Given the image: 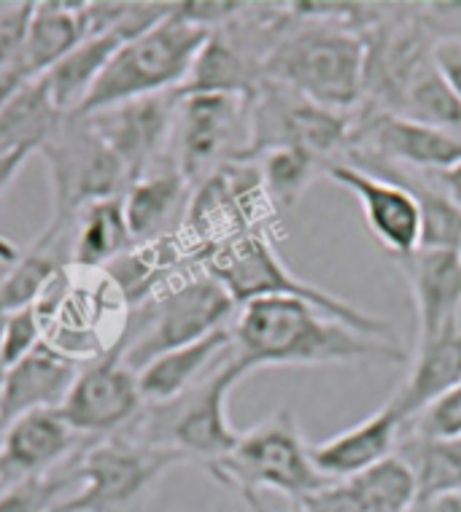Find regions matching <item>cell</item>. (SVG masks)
Wrapping results in <instances>:
<instances>
[{
    "label": "cell",
    "mask_w": 461,
    "mask_h": 512,
    "mask_svg": "<svg viewBox=\"0 0 461 512\" xmlns=\"http://www.w3.org/2000/svg\"><path fill=\"white\" fill-rule=\"evenodd\" d=\"M232 348L251 372L259 367L319 364H405L397 337L362 335L297 297H259L240 305Z\"/></svg>",
    "instance_id": "6da1fadb"
},
{
    "label": "cell",
    "mask_w": 461,
    "mask_h": 512,
    "mask_svg": "<svg viewBox=\"0 0 461 512\" xmlns=\"http://www.w3.org/2000/svg\"><path fill=\"white\" fill-rule=\"evenodd\" d=\"M289 9L265 62V79L284 84L329 111L351 114L362 103L367 84L364 30L308 14L297 9V3Z\"/></svg>",
    "instance_id": "7a4b0ae2"
},
{
    "label": "cell",
    "mask_w": 461,
    "mask_h": 512,
    "mask_svg": "<svg viewBox=\"0 0 461 512\" xmlns=\"http://www.w3.org/2000/svg\"><path fill=\"white\" fill-rule=\"evenodd\" d=\"M208 36L211 30L178 17L173 3V11L162 22L116 49L95 87L89 89L79 114L87 116L127 100L178 92L187 84Z\"/></svg>",
    "instance_id": "3957f363"
},
{
    "label": "cell",
    "mask_w": 461,
    "mask_h": 512,
    "mask_svg": "<svg viewBox=\"0 0 461 512\" xmlns=\"http://www.w3.org/2000/svg\"><path fill=\"white\" fill-rule=\"evenodd\" d=\"M249 372V367L240 362L232 348L230 359L216 364L181 397L165 405H143L141 415L125 432L149 445L178 451L187 461L200 459L211 464V461L224 459L227 453L235 451L243 434L230 424L227 402H230L232 389Z\"/></svg>",
    "instance_id": "277c9868"
},
{
    "label": "cell",
    "mask_w": 461,
    "mask_h": 512,
    "mask_svg": "<svg viewBox=\"0 0 461 512\" xmlns=\"http://www.w3.org/2000/svg\"><path fill=\"white\" fill-rule=\"evenodd\" d=\"M203 267L205 273L216 278L230 292L238 308L251 300H259V297H297V300L311 302L327 316L343 321L346 327L356 329L362 335L394 337V329L383 318L364 313L332 292H324L319 286L297 278L281 262V256L275 254L265 232L243 235V238L213 248L203 256Z\"/></svg>",
    "instance_id": "5b68a950"
},
{
    "label": "cell",
    "mask_w": 461,
    "mask_h": 512,
    "mask_svg": "<svg viewBox=\"0 0 461 512\" xmlns=\"http://www.w3.org/2000/svg\"><path fill=\"white\" fill-rule=\"evenodd\" d=\"M205 467L222 486L238 491L246 502L259 499V491H275L297 502L329 483L313 467L311 445L302 437L294 413L286 407L240 434L235 451Z\"/></svg>",
    "instance_id": "8992f818"
},
{
    "label": "cell",
    "mask_w": 461,
    "mask_h": 512,
    "mask_svg": "<svg viewBox=\"0 0 461 512\" xmlns=\"http://www.w3.org/2000/svg\"><path fill=\"white\" fill-rule=\"evenodd\" d=\"M184 461L178 451L149 445L130 432L111 434L81 453L73 467L79 491L57 499L49 512H138L154 483Z\"/></svg>",
    "instance_id": "52a82bcc"
},
{
    "label": "cell",
    "mask_w": 461,
    "mask_h": 512,
    "mask_svg": "<svg viewBox=\"0 0 461 512\" xmlns=\"http://www.w3.org/2000/svg\"><path fill=\"white\" fill-rule=\"evenodd\" d=\"M249 154L251 98L230 92L181 95L168 159L192 189L230 162H249Z\"/></svg>",
    "instance_id": "ba28073f"
},
{
    "label": "cell",
    "mask_w": 461,
    "mask_h": 512,
    "mask_svg": "<svg viewBox=\"0 0 461 512\" xmlns=\"http://www.w3.org/2000/svg\"><path fill=\"white\" fill-rule=\"evenodd\" d=\"M41 154L52 178L54 205L49 221L54 224H73L81 208L108 197H122L130 186L125 165L95 133L87 116H65L41 146Z\"/></svg>",
    "instance_id": "9c48e42d"
},
{
    "label": "cell",
    "mask_w": 461,
    "mask_h": 512,
    "mask_svg": "<svg viewBox=\"0 0 461 512\" xmlns=\"http://www.w3.org/2000/svg\"><path fill=\"white\" fill-rule=\"evenodd\" d=\"M235 310L238 305L230 292L203 270L157 294L151 300V313L141 318L138 332L119 345L116 354L130 370L138 372L151 359L224 329Z\"/></svg>",
    "instance_id": "30bf717a"
},
{
    "label": "cell",
    "mask_w": 461,
    "mask_h": 512,
    "mask_svg": "<svg viewBox=\"0 0 461 512\" xmlns=\"http://www.w3.org/2000/svg\"><path fill=\"white\" fill-rule=\"evenodd\" d=\"M354 114H340L302 98L300 92L262 79L251 95V154L275 146H292L308 151L327 168L329 162L343 159L351 146Z\"/></svg>",
    "instance_id": "8fae6325"
},
{
    "label": "cell",
    "mask_w": 461,
    "mask_h": 512,
    "mask_svg": "<svg viewBox=\"0 0 461 512\" xmlns=\"http://www.w3.org/2000/svg\"><path fill=\"white\" fill-rule=\"evenodd\" d=\"M273 200L254 162H230L192 189L184 227L203 259L208 251L243 235L262 232Z\"/></svg>",
    "instance_id": "7c38bea8"
},
{
    "label": "cell",
    "mask_w": 461,
    "mask_h": 512,
    "mask_svg": "<svg viewBox=\"0 0 461 512\" xmlns=\"http://www.w3.org/2000/svg\"><path fill=\"white\" fill-rule=\"evenodd\" d=\"M178 100V92H165L87 114L95 133L125 165L130 184L157 170L160 162L168 159Z\"/></svg>",
    "instance_id": "4fadbf2b"
},
{
    "label": "cell",
    "mask_w": 461,
    "mask_h": 512,
    "mask_svg": "<svg viewBox=\"0 0 461 512\" xmlns=\"http://www.w3.org/2000/svg\"><path fill=\"white\" fill-rule=\"evenodd\" d=\"M348 151L383 159L399 168L440 173L461 162V135L370 106L354 114Z\"/></svg>",
    "instance_id": "5bb4252c"
},
{
    "label": "cell",
    "mask_w": 461,
    "mask_h": 512,
    "mask_svg": "<svg viewBox=\"0 0 461 512\" xmlns=\"http://www.w3.org/2000/svg\"><path fill=\"white\" fill-rule=\"evenodd\" d=\"M143 397L138 372L130 370L122 356L111 351L79 372L71 394L57 410L76 434H119L141 415Z\"/></svg>",
    "instance_id": "9a60e30c"
},
{
    "label": "cell",
    "mask_w": 461,
    "mask_h": 512,
    "mask_svg": "<svg viewBox=\"0 0 461 512\" xmlns=\"http://www.w3.org/2000/svg\"><path fill=\"white\" fill-rule=\"evenodd\" d=\"M324 176L356 197L367 230L391 256L408 259L421 248V208L405 186L373 176L351 162H329Z\"/></svg>",
    "instance_id": "2e32d148"
},
{
    "label": "cell",
    "mask_w": 461,
    "mask_h": 512,
    "mask_svg": "<svg viewBox=\"0 0 461 512\" xmlns=\"http://www.w3.org/2000/svg\"><path fill=\"white\" fill-rule=\"evenodd\" d=\"M399 265L416 308V345L461 329V251L418 248Z\"/></svg>",
    "instance_id": "e0dca14e"
},
{
    "label": "cell",
    "mask_w": 461,
    "mask_h": 512,
    "mask_svg": "<svg viewBox=\"0 0 461 512\" xmlns=\"http://www.w3.org/2000/svg\"><path fill=\"white\" fill-rule=\"evenodd\" d=\"M79 362L44 340L36 351L3 370L0 429L19 415L36 410H60L79 378Z\"/></svg>",
    "instance_id": "ac0fdd59"
},
{
    "label": "cell",
    "mask_w": 461,
    "mask_h": 512,
    "mask_svg": "<svg viewBox=\"0 0 461 512\" xmlns=\"http://www.w3.org/2000/svg\"><path fill=\"white\" fill-rule=\"evenodd\" d=\"M402 424L405 421L397 413V407L386 402L378 413L364 418L362 424L351 426L319 445H311L313 467L327 480H351L362 475L364 469L397 453Z\"/></svg>",
    "instance_id": "d6986e66"
},
{
    "label": "cell",
    "mask_w": 461,
    "mask_h": 512,
    "mask_svg": "<svg viewBox=\"0 0 461 512\" xmlns=\"http://www.w3.org/2000/svg\"><path fill=\"white\" fill-rule=\"evenodd\" d=\"M189 200L192 186L170 162L127 186L122 203L133 243H157L170 238L178 224L187 219Z\"/></svg>",
    "instance_id": "ffe728a7"
},
{
    "label": "cell",
    "mask_w": 461,
    "mask_h": 512,
    "mask_svg": "<svg viewBox=\"0 0 461 512\" xmlns=\"http://www.w3.org/2000/svg\"><path fill=\"white\" fill-rule=\"evenodd\" d=\"M76 437L71 426L65 424L57 410H36L19 415L3 429L0 440V477L46 475L57 461H63L76 448Z\"/></svg>",
    "instance_id": "44dd1931"
},
{
    "label": "cell",
    "mask_w": 461,
    "mask_h": 512,
    "mask_svg": "<svg viewBox=\"0 0 461 512\" xmlns=\"http://www.w3.org/2000/svg\"><path fill=\"white\" fill-rule=\"evenodd\" d=\"M224 354H232V329H216L195 343L181 345L176 351L151 359L138 370V389L143 405H165L181 397L184 391L203 380L216 364L224 362Z\"/></svg>",
    "instance_id": "7402d4cb"
},
{
    "label": "cell",
    "mask_w": 461,
    "mask_h": 512,
    "mask_svg": "<svg viewBox=\"0 0 461 512\" xmlns=\"http://www.w3.org/2000/svg\"><path fill=\"white\" fill-rule=\"evenodd\" d=\"M154 25H149V22H130V25L111 27L106 33L84 38L71 54H65L63 60L54 65L52 71L44 73L54 106L60 108L65 116L79 114L89 89L95 87V81L100 79V73L108 65V60L114 57L116 49L133 36H141L143 30H149Z\"/></svg>",
    "instance_id": "603a6c76"
},
{
    "label": "cell",
    "mask_w": 461,
    "mask_h": 512,
    "mask_svg": "<svg viewBox=\"0 0 461 512\" xmlns=\"http://www.w3.org/2000/svg\"><path fill=\"white\" fill-rule=\"evenodd\" d=\"M63 119L65 114L54 106L46 76L27 79L0 106V157L14 151H41Z\"/></svg>",
    "instance_id": "cb8c5ba5"
},
{
    "label": "cell",
    "mask_w": 461,
    "mask_h": 512,
    "mask_svg": "<svg viewBox=\"0 0 461 512\" xmlns=\"http://www.w3.org/2000/svg\"><path fill=\"white\" fill-rule=\"evenodd\" d=\"M461 383V329L437 337L432 343L416 345L413 367L402 389L394 394L391 405L397 407L402 421H410L429 402L443 397L445 391Z\"/></svg>",
    "instance_id": "d4e9b609"
},
{
    "label": "cell",
    "mask_w": 461,
    "mask_h": 512,
    "mask_svg": "<svg viewBox=\"0 0 461 512\" xmlns=\"http://www.w3.org/2000/svg\"><path fill=\"white\" fill-rule=\"evenodd\" d=\"M84 38H89L87 3H36L25 46L27 76L49 73Z\"/></svg>",
    "instance_id": "484cf974"
},
{
    "label": "cell",
    "mask_w": 461,
    "mask_h": 512,
    "mask_svg": "<svg viewBox=\"0 0 461 512\" xmlns=\"http://www.w3.org/2000/svg\"><path fill=\"white\" fill-rule=\"evenodd\" d=\"M133 246L127 230L125 203L122 197H108L81 208L73 219V246L71 262L84 270H98L100 265H111L116 256H122Z\"/></svg>",
    "instance_id": "4316f807"
},
{
    "label": "cell",
    "mask_w": 461,
    "mask_h": 512,
    "mask_svg": "<svg viewBox=\"0 0 461 512\" xmlns=\"http://www.w3.org/2000/svg\"><path fill=\"white\" fill-rule=\"evenodd\" d=\"M364 512H408L418 499V477L399 453L348 480Z\"/></svg>",
    "instance_id": "83f0119b"
},
{
    "label": "cell",
    "mask_w": 461,
    "mask_h": 512,
    "mask_svg": "<svg viewBox=\"0 0 461 512\" xmlns=\"http://www.w3.org/2000/svg\"><path fill=\"white\" fill-rule=\"evenodd\" d=\"M249 162H254L262 173V184H265L273 205H294L302 192L311 186L316 173H324V165L319 159L311 157L308 151L292 149V146H275Z\"/></svg>",
    "instance_id": "f1b7e54d"
},
{
    "label": "cell",
    "mask_w": 461,
    "mask_h": 512,
    "mask_svg": "<svg viewBox=\"0 0 461 512\" xmlns=\"http://www.w3.org/2000/svg\"><path fill=\"white\" fill-rule=\"evenodd\" d=\"M402 432L435 442L461 440V383L405 421Z\"/></svg>",
    "instance_id": "f546056e"
},
{
    "label": "cell",
    "mask_w": 461,
    "mask_h": 512,
    "mask_svg": "<svg viewBox=\"0 0 461 512\" xmlns=\"http://www.w3.org/2000/svg\"><path fill=\"white\" fill-rule=\"evenodd\" d=\"M36 3H0V76L17 73L30 79L25 71V46Z\"/></svg>",
    "instance_id": "4dcf8cb0"
},
{
    "label": "cell",
    "mask_w": 461,
    "mask_h": 512,
    "mask_svg": "<svg viewBox=\"0 0 461 512\" xmlns=\"http://www.w3.org/2000/svg\"><path fill=\"white\" fill-rule=\"evenodd\" d=\"M68 483H76L73 469L57 477L36 475L17 480L14 486L0 491V512H49Z\"/></svg>",
    "instance_id": "1f68e13d"
},
{
    "label": "cell",
    "mask_w": 461,
    "mask_h": 512,
    "mask_svg": "<svg viewBox=\"0 0 461 512\" xmlns=\"http://www.w3.org/2000/svg\"><path fill=\"white\" fill-rule=\"evenodd\" d=\"M41 343H44V318L36 305L3 318V356H0L3 370L33 354Z\"/></svg>",
    "instance_id": "d6a6232c"
},
{
    "label": "cell",
    "mask_w": 461,
    "mask_h": 512,
    "mask_svg": "<svg viewBox=\"0 0 461 512\" xmlns=\"http://www.w3.org/2000/svg\"><path fill=\"white\" fill-rule=\"evenodd\" d=\"M302 512H364L354 486L348 480H329L321 488L297 499Z\"/></svg>",
    "instance_id": "836d02e7"
},
{
    "label": "cell",
    "mask_w": 461,
    "mask_h": 512,
    "mask_svg": "<svg viewBox=\"0 0 461 512\" xmlns=\"http://www.w3.org/2000/svg\"><path fill=\"white\" fill-rule=\"evenodd\" d=\"M432 60H435V68L440 71L445 84L451 87V92L461 103V36L456 33L437 36L432 44Z\"/></svg>",
    "instance_id": "e575fe53"
},
{
    "label": "cell",
    "mask_w": 461,
    "mask_h": 512,
    "mask_svg": "<svg viewBox=\"0 0 461 512\" xmlns=\"http://www.w3.org/2000/svg\"><path fill=\"white\" fill-rule=\"evenodd\" d=\"M408 512H461V491L418 496L416 504Z\"/></svg>",
    "instance_id": "d590c367"
},
{
    "label": "cell",
    "mask_w": 461,
    "mask_h": 512,
    "mask_svg": "<svg viewBox=\"0 0 461 512\" xmlns=\"http://www.w3.org/2000/svg\"><path fill=\"white\" fill-rule=\"evenodd\" d=\"M432 176H435L437 186L443 189V195L461 211V162L440 170V173H432Z\"/></svg>",
    "instance_id": "8d00e7d4"
},
{
    "label": "cell",
    "mask_w": 461,
    "mask_h": 512,
    "mask_svg": "<svg viewBox=\"0 0 461 512\" xmlns=\"http://www.w3.org/2000/svg\"><path fill=\"white\" fill-rule=\"evenodd\" d=\"M30 157H33V154H27V151H14V154L0 157V197H3V192L9 189L14 176H17L19 170H22V165H25Z\"/></svg>",
    "instance_id": "74e56055"
},
{
    "label": "cell",
    "mask_w": 461,
    "mask_h": 512,
    "mask_svg": "<svg viewBox=\"0 0 461 512\" xmlns=\"http://www.w3.org/2000/svg\"><path fill=\"white\" fill-rule=\"evenodd\" d=\"M25 76H17V73H3L0 76V106H3V100L9 98L11 92L19 87V84H25Z\"/></svg>",
    "instance_id": "f35d334b"
},
{
    "label": "cell",
    "mask_w": 461,
    "mask_h": 512,
    "mask_svg": "<svg viewBox=\"0 0 461 512\" xmlns=\"http://www.w3.org/2000/svg\"><path fill=\"white\" fill-rule=\"evenodd\" d=\"M19 259V248H0V281L9 273L11 265Z\"/></svg>",
    "instance_id": "ab89813d"
},
{
    "label": "cell",
    "mask_w": 461,
    "mask_h": 512,
    "mask_svg": "<svg viewBox=\"0 0 461 512\" xmlns=\"http://www.w3.org/2000/svg\"><path fill=\"white\" fill-rule=\"evenodd\" d=\"M249 504H251V510H254V512H267L265 507H262V502H259V499H249Z\"/></svg>",
    "instance_id": "60d3db41"
},
{
    "label": "cell",
    "mask_w": 461,
    "mask_h": 512,
    "mask_svg": "<svg viewBox=\"0 0 461 512\" xmlns=\"http://www.w3.org/2000/svg\"><path fill=\"white\" fill-rule=\"evenodd\" d=\"M0 356H3V318H0ZM0 370H3V364H0Z\"/></svg>",
    "instance_id": "b9f144b4"
},
{
    "label": "cell",
    "mask_w": 461,
    "mask_h": 512,
    "mask_svg": "<svg viewBox=\"0 0 461 512\" xmlns=\"http://www.w3.org/2000/svg\"><path fill=\"white\" fill-rule=\"evenodd\" d=\"M0 391H3V370H0Z\"/></svg>",
    "instance_id": "7bdbcfd3"
},
{
    "label": "cell",
    "mask_w": 461,
    "mask_h": 512,
    "mask_svg": "<svg viewBox=\"0 0 461 512\" xmlns=\"http://www.w3.org/2000/svg\"><path fill=\"white\" fill-rule=\"evenodd\" d=\"M459 251H461V248H459Z\"/></svg>",
    "instance_id": "ee69618b"
},
{
    "label": "cell",
    "mask_w": 461,
    "mask_h": 512,
    "mask_svg": "<svg viewBox=\"0 0 461 512\" xmlns=\"http://www.w3.org/2000/svg\"><path fill=\"white\" fill-rule=\"evenodd\" d=\"M459 442H461V440H459Z\"/></svg>",
    "instance_id": "f6af8a7d"
}]
</instances>
